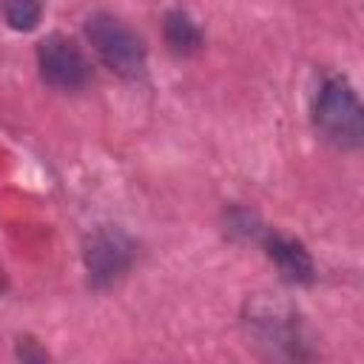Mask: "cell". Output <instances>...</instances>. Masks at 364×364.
<instances>
[{
    "label": "cell",
    "mask_w": 364,
    "mask_h": 364,
    "mask_svg": "<svg viewBox=\"0 0 364 364\" xmlns=\"http://www.w3.org/2000/svg\"><path fill=\"white\" fill-rule=\"evenodd\" d=\"M313 125L316 131L341 151L361 148L364 139V108L355 88L344 74H324L313 91Z\"/></svg>",
    "instance_id": "cell-1"
},
{
    "label": "cell",
    "mask_w": 364,
    "mask_h": 364,
    "mask_svg": "<svg viewBox=\"0 0 364 364\" xmlns=\"http://www.w3.org/2000/svg\"><path fill=\"white\" fill-rule=\"evenodd\" d=\"M85 37H88L94 54L100 57V63L105 68H111L117 77L139 80L145 74V63H148L145 43L119 17H114L108 11L91 14L85 20Z\"/></svg>",
    "instance_id": "cell-2"
},
{
    "label": "cell",
    "mask_w": 364,
    "mask_h": 364,
    "mask_svg": "<svg viewBox=\"0 0 364 364\" xmlns=\"http://www.w3.org/2000/svg\"><path fill=\"white\" fill-rule=\"evenodd\" d=\"M134 256H136V245L125 230L111 225L94 228L82 242V264L88 273V284L100 290L111 287L131 270Z\"/></svg>",
    "instance_id": "cell-3"
},
{
    "label": "cell",
    "mask_w": 364,
    "mask_h": 364,
    "mask_svg": "<svg viewBox=\"0 0 364 364\" xmlns=\"http://www.w3.org/2000/svg\"><path fill=\"white\" fill-rule=\"evenodd\" d=\"M40 80L57 91H80L91 82V63L65 34H48L37 43Z\"/></svg>",
    "instance_id": "cell-4"
},
{
    "label": "cell",
    "mask_w": 364,
    "mask_h": 364,
    "mask_svg": "<svg viewBox=\"0 0 364 364\" xmlns=\"http://www.w3.org/2000/svg\"><path fill=\"white\" fill-rule=\"evenodd\" d=\"M247 327L264 344L273 355H287V358H310L299 316L284 307V304H270V301H256L247 313Z\"/></svg>",
    "instance_id": "cell-5"
},
{
    "label": "cell",
    "mask_w": 364,
    "mask_h": 364,
    "mask_svg": "<svg viewBox=\"0 0 364 364\" xmlns=\"http://www.w3.org/2000/svg\"><path fill=\"white\" fill-rule=\"evenodd\" d=\"M256 242L264 247L267 259L276 264V270H279V276L284 282H290V284H310L316 279V264H313L307 247L299 239L264 228Z\"/></svg>",
    "instance_id": "cell-6"
},
{
    "label": "cell",
    "mask_w": 364,
    "mask_h": 364,
    "mask_svg": "<svg viewBox=\"0 0 364 364\" xmlns=\"http://www.w3.org/2000/svg\"><path fill=\"white\" fill-rule=\"evenodd\" d=\"M162 34H165L168 48H171L173 54H182V57L196 54V51L202 48V43H205L202 28H199V26L193 23V17H191L188 11H182V9H171V11L165 14Z\"/></svg>",
    "instance_id": "cell-7"
},
{
    "label": "cell",
    "mask_w": 364,
    "mask_h": 364,
    "mask_svg": "<svg viewBox=\"0 0 364 364\" xmlns=\"http://www.w3.org/2000/svg\"><path fill=\"white\" fill-rule=\"evenodd\" d=\"M3 17L14 31H31L43 17V0H3Z\"/></svg>",
    "instance_id": "cell-8"
}]
</instances>
